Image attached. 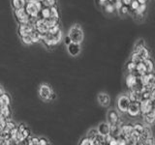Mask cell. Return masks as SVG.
I'll return each mask as SVG.
<instances>
[{
  "mask_svg": "<svg viewBox=\"0 0 155 145\" xmlns=\"http://www.w3.org/2000/svg\"><path fill=\"white\" fill-rule=\"evenodd\" d=\"M28 144L29 145H39V138H37V137L28 138Z\"/></svg>",
  "mask_w": 155,
  "mask_h": 145,
  "instance_id": "cell-43",
  "label": "cell"
},
{
  "mask_svg": "<svg viewBox=\"0 0 155 145\" xmlns=\"http://www.w3.org/2000/svg\"><path fill=\"white\" fill-rule=\"evenodd\" d=\"M34 26L31 22L25 23V24H19L18 29V33L19 37H23L26 35H30V34L34 31Z\"/></svg>",
  "mask_w": 155,
  "mask_h": 145,
  "instance_id": "cell-10",
  "label": "cell"
},
{
  "mask_svg": "<svg viewBox=\"0 0 155 145\" xmlns=\"http://www.w3.org/2000/svg\"><path fill=\"white\" fill-rule=\"evenodd\" d=\"M101 144H105L104 135H102L98 133L92 138V145H101Z\"/></svg>",
  "mask_w": 155,
  "mask_h": 145,
  "instance_id": "cell-28",
  "label": "cell"
},
{
  "mask_svg": "<svg viewBox=\"0 0 155 145\" xmlns=\"http://www.w3.org/2000/svg\"><path fill=\"white\" fill-rule=\"evenodd\" d=\"M152 108H153V105L151 103V101H150V99L140 101V110L142 115L147 113L148 111H150Z\"/></svg>",
  "mask_w": 155,
  "mask_h": 145,
  "instance_id": "cell-12",
  "label": "cell"
},
{
  "mask_svg": "<svg viewBox=\"0 0 155 145\" xmlns=\"http://www.w3.org/2000/svg\"><path fill=\"white\" fill-rule=\"evenodd\" d=\"M121 134L124 135L125 137H128L131 134H133V124L129 123L121 126Z\"/></svg>",
  "mask_w": 155,
  "mask_h": 145,
  "instance_id": "cell-19",
  "label": "cell"
},
{
  "mask_svg": "<svg viewBox=\"0 0 155 145\" xmlns=\"http://www.w3.org/2000/svg\"><path fill=\"white\" fill-rule=\"evenodd\" d=\"M2 105H3V104H2V102H1V99H0V108H1Z\"/></svg>",
  "mask_w": 155,
  "mask_h": 145,
  "instance_id": "cell-57",
  "label": "cell"
},
{
  "mask_svg": "<svg viewBox=\"0 0 155 145\" xmlns=\"http://www.w3.org/2000/svg\"><path fill=\"white\" fill-rule=\"evenodd\" d=\"M97 100H98V103L102 106H109L110 104V96L107 93H99L98 97H97Z\"/></svg>",
  "mask_w": 155,
  "mask_h": 145,
  "instance_id": "cell-17",
  "label": "cell"
},
{
  "mask_svg": "<svg viewBox=\"0 0 155 145\" xmlns=\"http://www.w3.org/2000/svg\"><path fill=\"white\" fill-rule=\"evenodd\" d=\"M103 7H104V11L106 14H114V11H115V7H114V4L113 3H110V2H106L104 5H103Z\"/></svg>",
  "mask_w": 155,
  "mask_h": 145,
  "instance_id": "cell-29",
  "label": "cell"
},
{
  "mask_svg": "<svg viewBox=\"0 0 155 145\" xmlns=\"http://www.w3.org/2000/svg\"><path fill=\"white\" fill-rule=\"evenodd\" d=\"M51 18L59 19V12L56 8V6H52L51 7Z\"/></svg>",
  "mask_w": 155,
  "mask_h": 145,
  "instance_id": "cell-35",
  "label": "cell"
},
{
  "mask_svg": "<svg viewBox=\"0 0 155 145\" xmlns=\"http://www.w3.org/2000/svg\"><path fill=\"white\" fill-rule=\"evenodd\" d=\"M44 7V3L42 0H27V2L24 6L26 13L29 14L32 19H35L39 17V13Z\"/></svg>",
  "mask_w": 155,
  "mask_h": 145,
  "instance_id": "cell-3",
  "label": "cell"
},
{
  "mask_svg": "<svg viewBox=\"0 0 155 145\" xmlns=\"http://www.w3.org/2000/svg\"><path fill=\"white\" fill-rule=\"evenodd\" d=\"M12 138L18 143H23V141L28 142V138L30 137V130L23 123L17 125V127L11 130Z\"/></svg>",
  "mask_w": 155,
  "mask_h": 145,
  "instance_id": "cell-2",
  "label": "cell"
},
{
  "mask_svg": "<svg viewBox=\"0 0 155 145\" xmlns=\"http://www.w3.org/2000/svg\"><path fill=\"white\" fill-rule=\"evenodd\" d=\"M68 36L70 37L71 41L73 43H77V44H81L84 41V31H82L81 27L79 24H75L69 29V33H68Z\"/></svg>",
  "mask_w": 155,
  "mask_h": 145,
  "instance_id": "cell-4",
  "label": "cell"
},
{
  "mask_svg": "<svg viewBox=\"0 0 155 145\" xmlns=\"http://www.w3.org/2000/svg\"><path fill=\"white\" fill-rule=\"evenodd\" d=\"M116 1V0H108V2H110V3H113V4H114V2Z\"/></svg>",
  "mask_w": 155,
  "mask_h": 145,
  "instance_id": "cell-56",
  "label": "cell"
},
{
  "mask_svg": "<svg viewBox=\"0 0 155 145\" xmlns=\"http://www.w3.org/2000/svg\"><path fill=\"white\" fill-rule=\"evenodd\" d=\"M4 92H5V91L3 90V88H2L1 86H0V96H1V95H2V94L4 93Z\"/></svg>",
  "mask_w": 155,
  "mask_h": 145,
  "instance_id": "cell-55",
  "label": "cell"
},
{
  "mask_svg": "<svg viewBox=\"0 0 155 145\" xmlns=\"http://www.w3.org/2000/svg\"><path fill=\"white\" fill-rule=\"evenodd\" d=\"M106 2H108V0H99V3H100L101 5H104Z\"/></svg>",
  "mask_w": 155,
  "mask_h": 145,
  "instance_id": "cell-53",
  "label": "cell"
},
{
  "mask_svg": "<svg viewBox=\"0 0 155 145\" xmlns=\"http://www.w3.org/2000/svg\"><path fill=\"white\" fill-rule=\"evenodd\" d=\"M43 3L45 6H48V7L56 6V0H43Z\"/></svg>",
  "mask_w": 155,
  "mask_h": 145,
  "instance_id": "cell-42",
  "label": "cell"
},
{
  "mask_svg": "<svg viewBox=\"0 0 155 145\" xmlns=\"http://www.w3.org/2000/svg\"><path fill=\"white\" fill-rule=\"evenodd\" d=\"M129 6L131 7V9H132V11H136L138 8H139V6H140V2L138 1V0H132V2L130 3V5Z\"/></svg>",
  "mask_w": 155,
  "mask_h": 145,
  "instance_id": "cell-41",
  "label": "cell"
},
{
  "mask_svg": "<svg viewBox=\"0 0 155 145\" xmlns=\"http://www.w3.org/2000/svg\"><path fill=\"white\" fill-rule=\"evenodd\" d=\"M15 14V18H16V21L18 22V24H25L33 21V19L29 17V14L26 13L25 9L21 8V9H17L14 11Z\"/></svg>",
  "mask_w": 155,
  "mask_h": 145,
  "instance_id": "cell-5",
  "label": "cell"
},
{
  "mask_svg": "<svg viewBox=\"0 0 155 145\" xmlns=\"http://www.w3.org/2000/svg\"><path fill=\"white\" fill-rule=\"evenodd\" d=\"M110 134L113 135V137H117L118 135L121 134V126L120 125H114L110 126Z\"/></svg>",
  "mask_w": 155,
  "mask_h": 145,
  "instance_id": "cell-27",
  "label": "cell"
},
{
  "mask_svg": "<svg viewBox=\"0 0 155 145\" xmlns=\"http://www.w3.org/2000/svg\"><path fill=\"white\" fill-rule=\"evenodd\" d=\"M62 39H63V34L59 24L50 28L46 34H43L42 35V42L48 47H55L62 41Z\"/></svg>",
  "mask_w": 155,
  "mask_h": 145,
  "instance_id": "cell-1",
  "label": "cell"
},
{
  "mask_svg": "<svg viewBox=\"0 0 155 145\" xmlns=\"http://www.w3.org/2000/svg\"><path fill=\"white\" fill-rule=\"evenodd\" d=\"M138 1L140 2V4H147V0H138Z\"/></svg>",
  "mask_w": 155,
  "mask_h": 145,
  "instance_id": "cell-52",
  "label": "cell"
},
{
  "mask_svg": "<svg viewBox=\"0 0 155 145\" xmlns=\"http://www.w3.org/2000/svg\"><path fill=\"white\" fill-rule=\"evenodd\" d=\"M117 11H118L120 16H126V14L129 13V7L127 6V5H122Z\"/></svg>",
  "mask_w": 155,
  "mask_h": 145,
  "instance_id": "cell-37",
  "label": "cell"
},
{
  "mask_svg": "<svg viewBox=\"0 0 155 145\" xmlns=\"http://www.w3.org/2000/svg\"><path fill=\"white\" fill-rule=\"evenodd\" d=\"M121 1H122L123 5H127V6H129L130 3L132 2V0H121Z\"/></svg>",
  "mask_w": 155,
  "mask_h": 145,
  "instance_id": "cell-51",
  "label": "cell"
},
{
  "mask_svg": "<svg viewBox=\"0 0 155 145\" xmlns=\"http://www.w3.org/2000/svg\"><path fill=\"white\" fill-rule=\"evenodd\" d=\"M145 10H147V4H140L139 8L135 11L136 14H144Z\"/></svg>",
  "mask_w": 155,
  "mask_h": 145,
  "instance_id": "cell-38",
  "label": "cell"
},
{
  "mask_svg": "<svg viewBox=\"0 0 155 145\" xmlns=\"http://www.w3.org/2000/svg\"><path fill=\"white\" fill-rule=\"evenodd\" d=\"M47 144H48V141L47 138H45V137L39 138V145H47Z\"/></svg>",
  "mask_w": 155,
  "mask_h": 145,
  "instance_id": "cell-47",
  "label": "cell"
},
{
  "mask_svg": "<svg viewBox=\"0 0 155 145\" xmlns=\"http://www.w3.org/2000/svg\"><path fill=\"white\" fill-rule=\"evenodd\" d=\"M136 65H137V63H135L134 61L130 60V61L127 62V64H126L125 68H126V70L128 71V72H135Z\"/></svg>",
  "mask_w": 155,
  "mask_h": 145,
  "instance_id": "cell-34",
  "label": "cell"
},
{
  "mask_svg": "<svg viewBox=\"0 0 155 145\" xmlns=\"http://www.w3.org/2000/svg\"><path fill=\"white\" fill-rule=\"evenodd\" d=\"M134 52H136L138 54V56L140 57V60H145V59H147V58H150V53H149V50H147V47H145V46L144 47H143L140 50H139L138 51H134Z\"/></svg>",
  "mask_w": 155,
  "mask_h": 145,
  "instance_id": "cell-20",
  "label": "cell"
},
{
  "mask_svg": "<svg viewBox=\"0 0 155 145\" xmlns=\"http://www.w3.org/2000/svg\"><path fill=\"white\" fill-rule=\"evenodd\" d=\"M0 116H2L3 118L8 119L11 116V110H10V105H3L0 108Z\"/></svg>",
  "mask_w": 155,
  "mask_h": 145,
  "instance_id": "cell-25",
  "label": "cell"
},
{
  "mask_svg": "<svg viewBox=\"0 0 155 145\" xmlns=\"http://www.w3.org/2000/svg\"><path fill=\"white\" fill-rule=\"evenodd\" d=\"M144 63V66L147 68V72H151L154 71V64H153V61L150 59V58H147V59L143 60Z\"/></svg>",
  "mask_w": 155,
  "mask_h": 145,
  "instance_id": "cell-31",
  "label": "cell"
},
{
  "mask_svg": "<svg viewBox=\"0 0 155 145\" xmlns=\"http://www.w3.org/2000/svg\"><path fill=\"white\" fill-rule=\"evenodd\" d=\"M128 97L131 102H140V92L135 90V89H130Z\"/></svg>",
  "mask_w": 155,
  "mask_h": 145,
  "instance_id": "cell-24",
  "label": "cell"
},
{
  "mask_svg": "<svg viewBox=\"0 0 155 145\" xmlns=\"http://www.w3.org/2000/svg\"><path fill=\"white\" fill-rule=\"evenodd\" d=\"M130 103H131V101H130L129 97L127 95L119 96L118 99H117V103H116L117 109L120 111L121 113H126V111H127V108H128Z\"/></svg>",
  "mask_w": 155,
  "mask_h": 145,
  "instance_id": "cell-6",
  "label": "cell"
},
{
  "mask_svg": "<svg viewBox=\"0 0 155 145\" xmlns=\"http://www.w3.org/2000/svg\"><path fill=\"white\" fill-rule=\"evenodd\" d=\"M138 79H139V76L136 75L135 72H129L125 79L126 86H127L129 89H133L136 86V84H137Z\"/></svg>",
  "mask_w": 155,
  "mask_h": 145,
  "instance_id": "cell-13",
  "label": "cell"
},
{
  "mask_svg": "<svg viewBox=\"0 0 155 145\" xmlns=\"http://www.w3.org/2000/svg\"><path fill=\"white\" fill-rule=\"evenodd\" d=\"M143 121L147 125H152L155 123V108H153L150 111H148L147 113L143 114Z\"/></svg>",
  "mask_w": 155,
  "mask_h": 145,
  "instance_id": "cell-16",
  "label": "cell"
},
{
  "mask_svg": "<svg viewBox=\"0 0 155 145\" xmlns=\"http://www.w3.org/2000/svg\"><path fill=\"white\" fill-rule=\"evenodd\" d=\"M0 99H1L2 104L5 105H10V104H11V97H10V95L6 93V92H4V93L0 96Z\"/></svg>",
  "mask_w": 155,
  "mask_h": 145,
  "instance_id": "cell-33",
  "label": "cell"
},
{
  "mask_svg": "<svg viewBox=\"0 0 155 145\" xmlns=\"http://www.w3.org/2000/svg\"><path fill=\"white\" fill-rule=\"evenodd\" d=\"M144 88L150 91L155 90V71L148 72V79L144 84Z\"/></svg>",
  "mask_w": 155,
  "mask_h": 145,
  "instance_id": "cell-15",
  "label": "cell"
},
{
  "mask_svg": "<svg viewBox=\"0 0 155 145\" xmlns=\"http://www.w3.org/2000/svg\"><path fill=\"white\" fill-rule=\"evenodd\" d=\"M42 1H43V0H42Z\"/></svg>",
  "mask_w": 155,
  "mask_h": 145,
  "instance_id": "cell-59",
  "label": "cell"
},
{
  "mask_svg": "<svg viewBox=\"0 0 155 145\" xmlns=\"http://www.w3.org/2000/svg\"><path fill=\"white\" fill-rule=\"evenodd\" d=\"M38 18H41L44 19H47V18H51V7L48 6H45L42 8V10L39 13V17Z\"/></svg>",
  "mask_w": 155,
  "mask_h": 145,
  "instance_id": "cell-23",
  "label": "cell"
},
{
  "mask_svg": "<svg viewBox=\"0 0 155 145\" xmlns=\"http://www.w3.org/2000/svg\"><path fill=\"white\" fill-rule=\"evenodd\" d=\"M150 101L153 105V108H155V90L151 91V94H150Z\"/></svg>",
  "mask_w": 155,
  "mask_h": 145,
  "instance_id": "cell-46",
  "label": "cell"
},
{
  "mask_svg": "<svg viewBox=\"0 0 155 145\" xmlns=\"http://www.w3.org/2000/svg\"><path fill=\"white\" fill-rule=\"evenodd\" d=\"M21 42H22L23 45L30 46V45H32V44H33L30 35H26V36H23V37H21Z\"/></svg>",
  "mask_w": 155,
  "mask_h": 145,
  "instance_id": "cell-36",
  "label": "cell"
},
{
  "mask_svg": "<svg viewBox=\"0 0 155 145\" xmlns=\"http://www.w3.org/2000/svg\"><path fill=\"white\" fill-rule=\"evenodd\" d=\"M154 141H155V139L152 137V135H151V137H147V139H145L144 144H147V145H152V144H154Z\"/></svg>",
  "mask_w": 155,
  "mask_h": 145,
  "instance_id": "cell-45",
  "label": "cell"
},
{
  "mask_svg": "<svg viewBox=\"0 0 155 145\" xmlns=\"http://www.w3.org/2000/svg\"><path fill=\"white\" fill-rule=\"evenodd\" d=\"M27 0H12V6L14 10L24 8Z\"/></svg>",
  "mask_w": 155,
  "mask_h": 145,
  "instance_id": "cell-26",
  "label": "cell"
},
{
  "mask_svg": "<svg viewBox=\"0 0 155 145\" xmlns=\"http://www.w3.org/2000/svg\"><path fill=\"white\" fill-rule=\"evenodd\" d=\"M68 47V52L70 53L72 56H77L81 53V44H77V43H71Z\"/></svg>",
  "mask_w": 155,
  "mask_h": 145,
  "instance_id": "cell-14",
  "label": "cell"
},
{
  "mask_svg": "<svg viewBox=\"0 0 155 145\" xmlns=\"http://www.w3.org/2000/svg\"><path fill=\"white\" fill-rule=\"evenodd\" d=\"M80 144H81V145H92V139L86 135L85 137H84V138H81V139Z\"/></svg>",
  "mask_w": 155,
  "mask_h": 145,
  "instance_id": "cell-40",
  "label": "cell"
},
{
  "mask_svg": "<svg viewBox=\"0 0 155 145\" xmlns=\"http://www.w3.org/2000/svg\"><path fill=\"white\" fill-rule=\"evenodd\" d=\"M130 117H138L140 114V102H131L127 111H126Z\"/></svg>",
  "mask_w": 155,
  "mask_h": 145,
  "instance_id": "cell-11",
  "label": "cell"
},
{
  "mask_svg": "<svg viewBox=\"0 0 155 145\" xmlns=\"http://www.w3.org/2000/svg\"><path fill=\"white\" fill-rule=\"evenodd\" d=\"M52 94V90L50 85L42 84L39 88V96L44 101H50V98Z\"/></svg>",
  "mask_w": 155,
  "mask_h": 145,
  "instance_id": "cell-9",
  "label": "cell"
},
{
  "mask_svg": "<svg viewBox=\"0 0 155 145\" xmlns=\"http://www.w3.org/2000/svg\"><path fill=\"white\" fill-rule=\"evenodd\" d=\"M55 97H56V96H55V94H54V93H53V92H52V94H51V98H50V101H51V100H54V99H55Z\"/></svg>",
  "mask_w": 155,
  "mask_h": 145,
  "instance_id": "cell-54",
  "label": "cell"
},
{
  "mask_svg": "<svg viewBox=\"0 0 155 145\" xmlns=\"http://www.w3.org/2000/svg\"><path fill=\"white\" fill-rule=\"evenodd\" d=\"M122 5H123V3H122L121 0H116V1L114 2V7H115L116 10H118L121 6H122Z\"/></svg>",
  "mask_w": 155,
  "mask_h": 145,
  "instance_id": "cell-48",
  "label": "cell"
},
{
  "mask_svg": "<svg viewBox=\"0 0 155 145\" xmlns=\"http://www.w3.org/2000/svg\"><path fill=\"white\" fill-rule=\"evenodd\" d=\"M17 127V124L12 121L10 118H8L6 120V125H5V128H4V130H7V132H11L13 129H15Z\"/></svg>",
  "mask_w": 155,
  "mask_h": 145,
  "instance_id": "cell-32",
  "label": "cell"
},
{
  "mask_svg": "<svg viewBox=\"0 0 155 145\" xmlns=\"http://www.w3.org/2000/svg\"><path fill=\"white\" fill-rule=\"evenodd\" d=\"M154 144H155V141H154Z\"/></svg>",
  "mask_w": 155,
  "mask_h": 145,
  "instance_id": "cell-58",
  "label": "cell"
},
{
  "mask_svg": "<svg viewBox=\"0 0 155 145\" xmlns=\"http://www.w3.org/2000/svg\"><path fill=\"white\" fill-rule=\"evenodd\" d=\"M97 134H98V130H97V129H91V130H89V132L87 133V137H90V138L92 139Z\"/></svg>",
  "mask_w": 155,
  "mask_h": 145,
  "instance_id": "cell-44",
  "label": "cell"
},
{
  "mask_svg": "<svg viewBox=\"0 0 155 145\" xmlns=\"http://www.w3.org/2000/svg\"><path fill=\"white\" fill-rule=\"evenodd\" d=\"M110 145H117V137H113L110 139V141L109 142Z\"/></svg>",
  "mask_w": 155,
  "mask_h": 145,
  "instance_id": "cell-49",
  "label": "cell"
},
{
  "mask_svg": "<svg viewBox=\"0 0 155 145\" xmlns=\"http://www.w3.org/2000/svg\"><path fill=\"white\" fill-rule=\"evenodd\" d=\"M147 68L144 66V63L143 61H140L137 63L136 65V70H135V74L138 75V76H143L144 74H147Z\"/></svg>",
  "mask_w": 155,
  "mask_h": 145,
  "instance_id": "cell-22",
  "label": "cell"
},
{
  "mask_svg": "<svg viewBox=\"0 0 155 145\" xmlns=\"http://www.w3.org/2000/svg\"><path fill=\"white\" fill-rule=\"evenodd\" d=\"M143 130H144V125L142 123L138 122V123H135L133 125V134L135 135V137H139L140 135L143 134Z\"/></svg>",
  "mask_w": 155,
  "mask_h": 145,
  "instance_id": "cell-21",
  "label": "cell"
},
{
  "mask_svg": "<svg viewBox=\"0 0 155 145\" xmlns=\"http://www.w3.org/2000/svg\"><path fill=\"white\" fill-rule=\"evenodd\" d=\"M42 35H43V34L39 33L37 30H35V29H34V31L30 34L33 44H34V43H39V42H41V41H42Z\"/></svg>",
  "mask_w": 155,
  "mask_h": 145,
  "instance_id": "cell-30",
  "label": "cell"
},
{
  "mask_svg": "<svg viewBox=\"0 0 155 145\" xmlns=\"http://www.w3.org/2000/svg\"><path fill=\"white\" fill-rule=\"evenodd\" d=\"M110 126L109 125L108 122H103L99 124L98 128H97V130H98V133L102 135H107L110 134Z\"/></svg>",
  "mask_w": 155,
  "mask_h": 145,
  "instance_id": "cell-18",
  "label": "cell"
},
{
  "mask_svg": "<svg viewBox=\"0 0 155 145\" xmlns=\"http://www.w3.org/2000/svg\"><path fill=\"white\" fill-rule=\"evenodd\" d=\"M72 43V41H71V39H70V37L69 36H66L65 38H64V44H65V45L66 46H69L70 45V44Z\"/></svg>",
  "mask_w": 155,
  "mask_h": 145,
  "instance_id": "cell-50",
  "label": "cell"
},
{
  "mask_svg": "<svg viewBox=\"0 0 155 145\" xmlns=\"http://www.w3.org/2000/svg\"><path fill=\"white\" fill-rule=\"evenodd\" d=\"M32 24H33L34 28H35V30H37L39 33H41V34H46L48 30L47 22L44 18H36L35 19H33Z\"/></svg>",
  "mask_w": 155,
  "mask_h": 145,
  "instance_id": "cell-7",
  "label": "cell"
},
{
  "mask_svg": "<svg viewBox=\"0 0 155 145\" xmlns=\"http://www.w3.org/2000/svg\"><path fill=\"white\" fill-rule=\"evenodd\" d=\"M107 121L110 126L120 125V117L118 112L115 109H110L107 113Z\"/></svg>",
  "mask_w": 155,
  "mask_h": 145,
  "instance_id": "cell-8",
  "label": "cell"
},
{
  "mask_svg": "<svg viewBox=\"0 0 155 145\" xmlns=\"http://www.w3.org/2000/svg\"><path fill=\"white\" fill-rule=\"evenodd\" d=\"M144 41L143 40V39H140V40H139L137 43L135 44V46H134V51H138L139 50H140L143 47H144Z\"/></svg>",
  "mask_w": 155,
  "mask_h": 145,
  "instance_id": "cell-39",
  "label": "cell"
}]
</instances>
